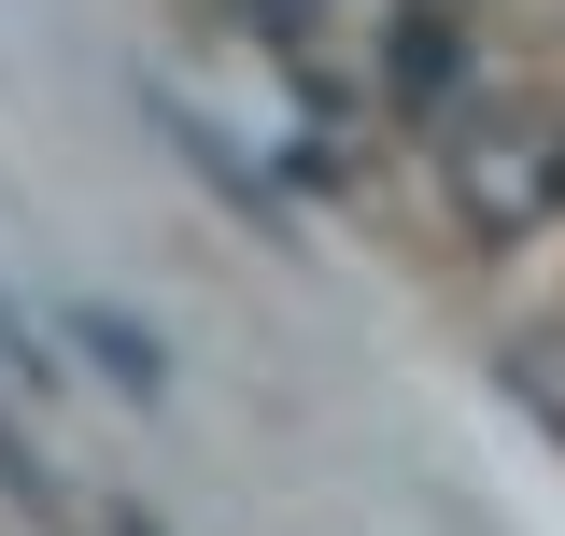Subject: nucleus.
<instances>
[{
	"label": "nucleus",
	"instance_id": "obj_1",
	"mask_svg": "<svg viewBox=\"0 0 565 536\" xmlns=\"http://www.w3.org/2000/svg\"><path fill=\"white\" fill-rule=\"evenodd\" d=\"M438 184L481 240H537L565 226V114L552 99H467L438 128Z\"/></svg>",
	"mask_w": 565,
	"mask_h": 536
},
{
	"label": "nucleus",
	"instance_id": "obj_2",
	"mask_svg": "<svg viewBox=\"0 0 565 536\" xmlns=\"http://www.w3.org/2000/svg\"><path fill=\"white\" fill-rule=\"evenodd\" d=\"M382 85H396L411 114H452V85H467V0H396V29H382Z\"/></svg>",
	"mask_w": 565,
	"mask_h": 536
},
{
	"label": "nucleus",
	"instance_id": "obj_3",
	"mask_svg": "<svg viewBox=\"0 0 565 536\" xmlns=\"http://www.w3.org/2000/svg\"><path fill=\"white\" fill-rule=\"evenodd\" d=\"M156 128H170V141H184V156H199V184H212V199H241V212H255V226H269V170H255V156H241V141H226V128H199L184 99H156Z\"/></svg>",
	"mask_w": 565,
	"mask_h": 536
},
{
	"label": "nucleus",
	"instance_id": "obj_4",
	"mask_svg": "<svg viewBox=\"0 0 565 536\" xmlns=\"http://www.w3.org/2000/svg\"><path fill=\"white\" fill-rule=\"evenodd\" d=\"M71 339H85V353H99V367L128 382V396H156V382H170V353H156V339L128 325V311H71Z\"/></svg>",
	"mask_w": 565,
	"mask_h": 536
},
{
	"label": "nucleus",
	"instance_id": "obj_5",
	"mask_svg": "<svg viewBox=\"0 0 565 536\" xmlns=\"http://www.w3.org/2000/svg\"><path fill=\"white\" fill-rule=\"evenodd\" d=\"M0 494H14V508H29V523H57V480H43V452H29V438H14V424H0Z\"/></svg>",
	"mask_w": 565,
	"mask_h": 536
},
{
	"label": "nucleus",
	"instance_id": "obj_6",
	"mask_svg": "<svg viewBox=\"0 0 565 536\" xmlns=\"http://www.w3.org/2000/svg\"><path fill=\"white\" fill-rule=\"evenodd\" d=\"M0 367H14V382H29V396H57V353H43V325H29V311H14V297H0Z\"/></svg>",
	"mask_w": 565,
	"mask_h": 536
},
{
	"label": "nucleus",
	"instance_id": "obj_7",
	"mask_svg": "<svg viewBox=\"0 0 565 536\" xmlns=\"http://www.w3.org/2000/svg\"><path fill=\"white\" fill-rule=\"evenodd\" d=\"M114 536H156V523H141V508H128V523H114Z\"/></svg>",
	"mask_w": 565,
	"mask_h": 536
}]
</instances>
